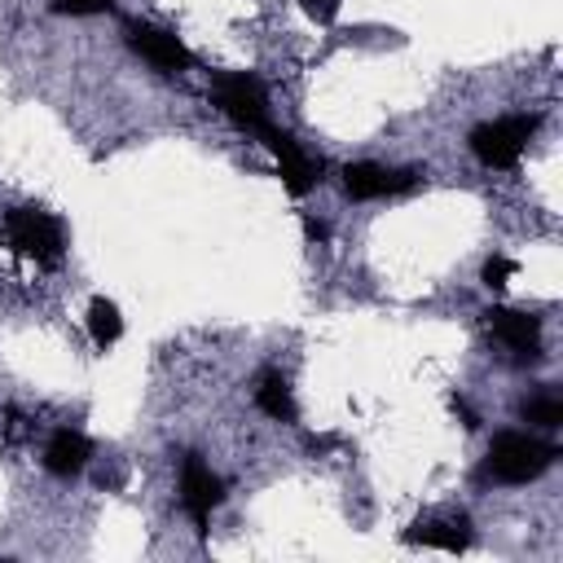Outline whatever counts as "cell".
<instances>
[{"mask_svg": "<svg viewBox=\"0 0 563 563\" xmlns=\"http://www.w3.org/2000/svg\"><path fill=\"white\" fill-rule=\"evenodd\" d=\"M554 457H559L554 444H545L537 435H523V431H501L488 444V475L501 479V484H528L541 471H550Z\"/></svg>", "mask_w": 563, "mask_h": 563, "instance_id": "1", "label": "cell"}, {"mask_svg": "<svg viewBox=\"0 0 563 563\" xmlns=\"http://www.w3.org/2000/svg\"><path fill=\"white\" fill-rule=\"evenodd\" d=\"M211 97H216V106L238 128H246L255 136H264L273 128L268 123V97H264V84L255 75H246V70H220V75H211Z\"/></svg>", "mask_w": 563, "mask_h": 563, "instance_id": "2", "label": "cell"}, {"mask_svg": "<svg viewBox=\"0 0 563 563\" xmlns=\"http://www.w3.org/2000/svg\"><path fill=\"white\" fill-rule=\"evenodd\" d=\"M537 114H515V119H497V123H479L471 132V150L479 163L488 167H515L519 154L528 150L532 132H537Z\"/></svg>", "mask_w": 563, "mask_h": 563, "instance_id": "3", "label": "cell"}, {"mask_svg": "<svg viewBox=\"0 0 563 563\" xmlns=\"http://www.w3.org/2000/svg\"><path fill=\"white\" fill-rule=\"evenodd\" d=\"M9 238H13L18 251H26V255H35V260H44V264H57V255H62V229H57V220H53L48 211H40V207H18V211H9Z\"/></svg>", "mask_w": 563, "mask_h": 563, "instance_id": "4", "label": "cell"}, {"mask_svg": "<svg viewBox=\"0 0 563 563\" xmlns=\"http://www.w3.org/2000/svg\"><path fill=\"white\" fill-rule=\"evenodd\" d=\"M128 44H132V53H141L154 70L176 75V70H189V66H194V53H189L172 31H163V26L128 22Z\"/></svg>", "mask_w": 563, "mask_h": 563, "instance_id": "5", "label": "cell"}, {"mask_svg": "<svg viewBox=\"0 0 563 563\" xmlns=\"http://www.w3.org/2000/svg\"><path fill=\"white\" fill-rule=\"evenodd\" d=\"M220 497H224L220 475H211V466H207L198 453H189L185 466H180V501H185V510L194 515L198 532L207 528V519H211V510L220 506Z\"/></svg>", "mask_w": 563, "mask_h": 563, "instance_id": "6", "label": "cell"}, {"mask_svg": "<svg viewBox=\"0 0 563 563\" xmlns=\"http://www.w3.org/2000/svg\"><path fill=\"white\" fill-rule=\"evenodd\" d=\"M264 141H268V150L277 154V163H282V180H286V189L299 198V194H308L317 180H321V158H308L299 145H295V136H286V132H277V128H268L264 132Z\"/></svg>", "mask_w": 563, "mask_h": 563, "instance_id": "7", "label": "cell"}, {"mask_svg": "<svg viewBox=\"0 0 563 563\" xmlns=\"http://www.w3.org/2000/svg\"><path fill=\"white\" fill-rule=\"evenodd\" d=\"M418 180V172H387L378 163H347L343 167V189L352 198H383V194H400Z\"/></svg>", "mask_w": 563, "mask_h": 563, "instance_id": "8", "label": "cell"}, {"mask_svg": "<svg viewBox=\"0 0 563 563\" xmlns=\"http://www.w3.org/2000/svg\"><path fill=\"white\" fill-rule=\"evenodd\" d=\"M484 321H488V330H493L506 347H515L519 356H537V339H541V321H537V317L515 312V308H488Z\"/></svg>", "mask_w": 563, "mask_h": 563, "instance_id": "9", "label": "cell"}, {"mask_svg": "<svg viewBox=\"0 0 563 563\" xmlns=\"http://www.w3.org/2000/svg\"><path fill=\"white\" fill-rule=\"evenodd\" d=\"M44 466H48L53 475H75V471H84V466H88V440H84L79 431H70V427L53 431V435H48V449H44Z\"/></svg>", "mask_w": 563, "mask_h": 563, "instance_id": "10", "label": "cell"}, {"mask_svg": "<svg viewBox=\"0 0 563 563\" xmlns=\"http://www.w3.org/2000/svg\"><path fill=\"white\" fill-rule=\"evenodd\" d=\"M409 541H422V545H435V550H466V541H471V528H466V519L462 515H449V519H418L409 532H405Z\"/></svg>", "mask_w": 563, "mask_h": 563, "instance_id": "11", "label": "cell"}, {"mask_svg": "<svg viewBox=\"0 0 563 563\" xmlns=\"http://www.w3.org/2000/svg\"><path fill=\"white\" fill-rule=\"evenodd\" d=\"M255 405H260L268 418H277V422H295L290 387H286V378H282V374H273V369L260 378V387H255Z\"/></svg>", "mask_w": 563, "mask_h": 563, "instance_id": "12", "label": "cell"}, {"mask_svg": "<svg viewBox=\"0 0 563 563\" xmlns=\"http://www.w3.org/2000/svg\"><path fill=\"white\" fill-rule=\"evenodd\" d=\"M88 334H92L97 347H110V343L123 334V317H119V308H114L110 299H101V295L88 303Z\"/></svg>", "mask_w": 563, "mask_h": 563, "instance_id": "13", "label": "cell"}, {"mask_svg": "<svg viewBox=\"0 0 563 563\" xmlns=\"http://www.w3.org/2000/svg\"><path fill=\"white\" fill-rule=\"evenodd\" d=\"M519 413H523V422L554 431V427L563 422V400H559V396H532V400L519 405Z\"/></svg>", "mask_w": 563, "mask_h": 563, "instance_id": "14", "label": "cell"}, {"mask_svg": "<svg viewBox=\"0 0 563 563\" xmlns=\"http://www.w3.org/2000/svg\"><path fill=\"white\" fill-rule=\"evenodd\" d=\"M510 277H515V260H506V255H493V260L484 264V286H488V290H501Z\"/></svg>", "mask_w": 563, "mask_h": 563, "instance_id": "15", "label": "cell"}, {"mask_svg": "<svg viewBox=\"0 0 563 563\" xmlns=\"http://www.w3.org/2000/svg\"><path fill=\"white\" fill-rule=\"evenodd\" d=\"M114 0H53L57 13H75V18H88V13H106Z\"/></svg>", "mask_w": 563, "mask_h": 563, "instance_id": "16", "label": "cell"}, {"mask_svg": "<svg viewBox=\"0 0 563 563\" xmlns=\"http://www.w3.org/2000/svg\"><path fill=\"white\" fill-rule=\"evenodd\" d=\"M339 4H343V0H303V13H308L312 22H330V18L339 13Z\"/></svg>", "mask_w": 563, "mask_h": 563, "instance_id": "17", "label": "cell"}, {"mask_svg": "<svg viewBox=\"0 0 563 563\" xmlns=\"http://www.w3.org/2000/svg\"><path fill=\"white\" fill-rule=\"evenodd\" d=\"M303 233H308L312 242H321V238H325V224H321V220H303Z\"/></svg>", "mask_w": 563, "mask_h": 563, "instance_id": "18", "label": "cell"}]
</instances>
